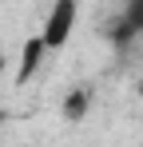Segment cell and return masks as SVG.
Segmentation results:
<instances>
[{"label":"cell","instance_id":"cell-1","mask_svg":"<svg viewBox=\"0 0 143 147\" xmlns=\"http://www.w3.org/2000/svg\"><path fill=\"white\" fill-rule=\"evenodd\" d=\"M76 20H80V4H76V0H56V4H52V12H48V20H44V32H40L48 52H60L72 40Z\"/></svg>","mask_w":143,"mask_h":147},{"label":"cell","instance_id":"cell-4","mask_svg":"<svg viewBox=\"0 0 143 147\" xmlns=\"http://www.w3.org/2000/svg\"><path fill=\"white\" fill-rule=\"evenodd\" d=\"M123 32H143V0H131L127 16H123Z\"/></svg>","mask_w":143,"mask_h":147},{"label":"cell","instance_id":"cell-5","mask_svg":"<svg viewBox=\"0 0 143 147\" xmlns=\"http://www.w3.org/2000/svg\"><path fill=\"white\" fill-rule=\"evenodd\" d=\"M4 68H8V60H4V52H0V80H4Z\"/></svg>","mask_w":143,"mask_h":147},{"label":"cell","instance_id":"cell-2","mask_svg":"<svg viewBox=\"0 0 143 147\" xmlns=\"http://www.w3.org/2000/svg\"><path fill=\"white\" fill-rule=\"evenodd\" d=\"M44 56H48V44H44V36H32V40L24 44V56H20V80H32Z\"/></svg>","mask_w":143,"mask_h":147},{"label":"cell","instance_id":"cell-3","mask_svg":"<svg viewBox=\"0 0 143 147\" xmlns=\"http://www.w3.org/2000/svg\"><path fill=\"white\" fill-rule=\"evenodd\" d=\"M84 107H88V96H84V92H72V96L64 99V119H80Z\"/></svg>","mask_w":143,"mask_h":147},{"label":"cell","instance_id":"cell-6","mask_svg":"<svg viewBox=\"0 0 143 147\" xmlns=\"http://www.w3.org/2000/svg\"><path fill=\"white\" fill-rule=\"evenodd\" d=\"M139 99H143V76H139Z\"/></svg>","mask_w":143,"mask_h":147}]
</instances>
